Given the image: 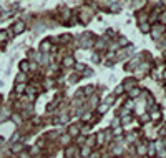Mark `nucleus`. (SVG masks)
<instances>
[{
  "label": "nucleus",
  "instance_id": "nucleus-1",
  "mask_svg": "<svg viewBox=\"0 0 166 158\" xmlns=\"http://www.w3.org/2000/svg\"><path fill=\"white\" fill-rule=\"evenodd\" d=\"M23 30H25V23H23V22L15 23V27H13V32H15V33H22Z\"/></svg>",
  "mask_w": 166,
  "mask_h": 158
},
{
  "label": "nucleus",
  "instance_id": "nucleus-2",
  "mask_svg": "<svg viewBox=\"0 0 166 158\" xmlns=\"http://www.w3.org/2000/svg\"><path fill=\"white\" fill-rule=\"evenodd\" d=\"M161 32H163V27H156V29L153 30V37H155V39H158Z\"/></svg>",
  "mask_w": 166,
  "mask_h": 158
},
{
  "label": "nucleus",
  "instance_id": "nucleus-3",
  "mask_svg": "<svg viewBox=\"0 0 166 158\" xmlns=\"http://www.w3.org/2000/svg\"><path fill=\"white\" fill-rule=\"evenodd\" d=\"M12 151H13V153H20V151H22V145H20V143H15V145L12 147Z\"/></svg>",
  "mask_w": 166,
  "mask_h": 158
},
{
  "label": "nucleus",
  "instance_id": "nucleus-4",
  "mask_svg": "<svg viewBox=\"0 0 166 158\" xmlns=\"http://www.w3.org/2000/svg\"><path fill=\"white\" fill-rule=\"evenodd\" d=\"M148 153L153 157V155L156 153V147H155V145H149V147H148Z\"/></svg>",
  "mask_w": 166,
  "mask_h": 158
},
{
  "label": "nucleus",
  "instance_id": "nucleus-5",
  "mask_svg": "<svg viewBox=\"0 0 166 158\" xmlns=\"http://www.w3.org/2000/svg\"><path fill=\"white\" fill-rule=\"evenodd\" d=\"M60 141H62L63 145H67V143L70 141V137H68V135H62V138H60Z\"/></svg>",
  "mask_w": 166,
  "mask_h": 158
},
{
  "label": "nucleus",
  "instance_id": "nucleus-6",
  "mask_svg": "<svg viewBox=\"0 0 166 158\" xmlns=\"http://www.w3.org/2000/svg\"><path fill=\"white\" fill-rule=\"evenodd\" d=\"M77 133H78V127H77V125L70 127V135H77Z\"/></svg>",
  "mask_w": 166,
  "mask_h": 158
},
{
  "label": "nucleus",
  "instance_id": "nucleus-7",
  "mask_svg": "<svg viewBox=\"0 0 166 158\" xmlns=\"http://www.w3.org/2000/svg\"><path fill=\"white\" fill-rule=\"evenodd\" d=\"M159 117H161V113L158 112V108H155V113H151V118H153V120H158Z\"/></svg>",
  "mask_w": 166,
  "mask_h": 158
},
{
  "label": "nucleus",
  "instance_id": "nucleus-8",
  "mask_svg": "<svg viewBox=\"0 0 166 158\" xmlns=\"http://www.w3.org/2000/svg\"><path fill=\"white\" fill-rule=\"evenodd\" d=\"M63 63H65L67 67H71V65H73V58H71V57H68V58H65V62H63Z\"/></svg>",
  "mask_w": 166,
  "mask_h": 158
},
{
  "label": "nucleus",
  "instance_id": "nucleus-9",
  "mask_svg": "<svg viewBox=\"0 0 166 158\" xmlns=\"http://www.w3.org/2000/svg\"><path fill=\"white\" fill-rule=\"evenodd\" d=\"M138 95H140V90L138 88H133L131 92H130V97H138Z\"/></svg>",
  "mask_w": 166,
  "mask_h": 158
},
{
  "label": "nucleus",
  "instance_id": "nucleus-10",
  "mask_svg": "<svg viewBox=\"0 0 166 158\" xmlns=\"http://www.w3.org/2000/svg\"><path fill=\"white\" fill-rule=\"evenodd\" d=\"M138 153H141V155L146 153V147H145V145H140V147H138Z\"/></svg>",
  "mask_w": 166,
  "mask_h": 158
},
{
  "label": "nucleus",
  "instance_id": "nucleus-11",
  "mask_svg": "<svg viewBox=\"0 0 166 158\" xmlns=\"http://www.w3.org/2000/svg\"><path fill=\"white\" fill-rule=\"evenodd\" d=\"M93 143H95V138H93V137H90V138L87 140V147H93Z\"/></svg>",
  "mask_w": 166,
  "mask_h": 158
},
{
  "label": "nucleus",
  "instance_id": "nucleus-12",
  "mask_svg": "<svg viewBox=\"0 0 166 158\" xmlns=\"http://www.w3.org/2000/svg\"><path fill=\"white\" fill-rule=\"evenodd\" d=\"M81 155H83V157H88V155H90V148H88V147L87 148H83L81 150Z\"/></svg>",
  "mask_w": 166,
  "mask_h": 158
},
{
  "label": "nucleus",
  "instance_id": "nucleus-13",
  "mask_svg": "<svg viewBox=\"0 0 166 158\" xmlns=\"http://www.w3.org/2000/svg\"><path fill=\"white\" fill-rule=\"evenodd\" d=\"M141 30H143V32H148V30H149L148 23H141Z\"/></svg>",
  "mask_w": 166,
  "mask_h": 158
},
{
  "label": "nucleus",
  "instance_id": "nucleus-14",
  "mask_svg": "<svg viewBox=\"0 0 166 158\" xmlns=\"http://www.w3.org/2000/svg\"><path fill=\"white\" fill-rule=\"evenodd\" d=\"M103 140H105V135H103V133H100V135H98V141H100V143H103Z\"/></svg>",
  "mask_w": 166,
  "mask_h": 158
},
{
  "label": "nucleus",
  "instance_id": "nucleus-15",
  "mask_svg": "<svg viewBox=\"0 0 166 158\" xmlns=\"http://www.w3.org/2000/svg\"><path fill=\"white\" fill-rule=\"evenodd\" d=\"M42 48H43V50H48L50 48V43H48V42H45V43L42 45Z\"/></svg>",
  "mask_w": 166,
  "mask_h": 158
},
{
  "label": "nucleus",
  "instance_id": "nucleus-16",
  "mask_svg": "<svg viewBox=\"0 0 166 158\" xmlns=\"http://www.w3.org/2000/svg\"><path fill=\"white\" fill-rule=\"evenodd\" d=\"M23 88H25V85H19V87H17V92H19V93H22V92H23Z\"/></svg>",
  "mask_w": 166,
  "mask_h": 158
},
{
  "label": "nucleus",
  "instance_id": "nucleus-17",
  "mask_svg": "<svg viewBox=\"0 0 166 158\" xmlns=\"http://www.w3.org/2000/svg\"><path fill=\"white\" fill-rule=\"evenodd\" d=\"M30 153H32V155H35V153H38V147H33V148H32V151H30Z\"/></svg>",
  "mask_w": 166,
  "mask_h": 158
},
{
  "label": "nucleus",
  "instance_id": "nucleus-18",
  "mask_svg": "<svg viewBox=\"0 0 166 158\" xmlns=\"http://www.w3.org/2000/svg\"><path fill=\"white\" fill-rule=\"evenodd\" d=\"M0 39H2V40H7V33H5V32H3V33H0Z\"/></svg>",
  "mask_w": 166,
  "mask_h": 158
},
{
  "label": "nucleus",
  "instance_id": "nucleus-19",
  "mask_svg": "<svg viewBox=\"0 0 166 158\" xmlns=\"http://www.w3.org/2000/svg\"><path fill=\"white\" fill-rule=\"evenodd\" d=\"M27 65H28V63H27V62H23V63H22V70H23V72H25V70H27Z\"/></svg>",
  "mask_w": 166,
  "mask_h": 158
},
{
  "label": "nucleus",
  "instance_id": "nucleus-20",
  "mask_svg": "<svg viewBox=\"0 0 166 158\" xmlns=\"http://www.w3.org/2000/svg\"><path fill=\"white\" fill-rule=\"evenodd\" d=\"M13 120H15L17 123H20V117H19V115H13Z\"/></svg>",
  "mask_w": 166,
  "mask_h": 158
},
{
  "label": "nucleus",
  "instance_id": "nucleus-21",
  "mask_svg": "<svg viewBox=\"0 0 166 158\" xmlns=\"http://www.w3.org/2000/svg\"><path fill=\"white\" fill-rule=\"evenodd\" d=\"M120 45H126V40H125V39H120Z\"/></svg>",
  "mask_w": 166,
  "mask_h": 158
},
{
  "label": "nucleus",
  "instance_id": "nucleus-22",
  "mask_svg": "<svg viewBox=\"0 0 166 158\" xmlns=\"http://www.w3.org/2000/svg\"><path fill=\"white\" fill-rule=\"evenodd\" d=\"M23 78H25V77H23V73H20V75H19V82H23Z\"/></svg>",
  "mask_w": 166,
  "mask_h": 158
},
{
  "label": "nucleus",
  "instance_id": "nucleus-23",
  "mask_svg": "<svg viewBox=\"0 0 166 158\" xmlns=\"http://www.w3.org/2000/svg\"><path fill=\"white\" fill-rule=\"evenodd\" d=\"M22 158H28V157H27V155H25V153H23V155H22Z\"/></svg>",
  "mask_w": 166,
  "mask_h": 158
}]
</instances>
